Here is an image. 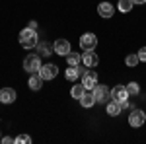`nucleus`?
Listing matches in <instances>:
<instances>
[{
	"instance_id": "a211bd4d",
	"label": "nucleus",
	"mask_w": 146,
	"mask_h": 144,
	"mask_svg": "<svg viewBox=\"0 0 146 144\" xmlns=\"http://www.w3.org/2000/svg\"><path fill=\"white\" fill-rule=\"evenodd\" d=\"M37 51H39V56H49L55 49L51 43H37Z\"/></svg>"
},
{
	"instance_id": "412c9836",
	"label": "nucleus",
	"mask_w": 146,
	"mask_h": 144,
	"mask_svg": "<svg viewBox=\"0 0 146 144\" xmlns=\"http://www.w3.org/2000/svg\"><path fill=\"white\" fill-rule=\"evenodd\" d=\"M125 88H127V92H129V96H138V94H140V86H138L136 82H131V84H127Z\"/></svg>"
},
{
	"instance_id": "a878e982",
	"label": "nucleus",
	"mask_w": 146,
	"mask_h": 144,
	"mask_svg": "<svg viewBox=\"0 0 146 144\" xmlns=\"http://www.w3.org/2000/svg\"><path fill=\"white\" fill-rule=\"evenodd\" d=\"M2 142H4V144H10V142H14V138H10V136H4V138H2Z\"/></svg>"
},
{
	"instance_id": "bb28decb",
	"label": "nucleus",
	"mask_w": 146,
	"mask_h": 144,
	"mask_svg": "<svg viewBox=\"0 0 146 144\" xmlns=\"http://www.w3.org/2000/svg\"><path fill=\"white\" fill-rule=\"evenodd\" d=\"M135 4H146V0H133Z\"/></svg>"
},
{
	"instance_id": "5701e85b",
	"label": "nucleus",
	"mask_w": 146,
	"mask_h": 144,
	"mask_svg": "<svg viewBox=\"0 0 146 144\" xmlns=\"http://www.w3.org/2000/svg\"><path fill=\"white\" fill-rule=\"evenodd\" d=\"M14 142H16V144H29V142H31V138H29L27 134H20V136L14 138Z\"/></svg>"
},
{
	"instance_id": "0eeeda50",
	"label": "nucleus",
	"mask_w": 146,
	"mask_h": 144,
	"mask_svg": "<svg viewBox=\"0 0 146 144\" xmlns=\"http://www.w3.org/2000/svg\"><path fill=\"white\" fill-rule=\"evenodd\" d=\"M53 49H55L56 55L66 56L70 53V41H66V39H56L55 43H53Z\"/></svg>"
},
{
	"instance_id": "f257e3e1",
	"label": "nucleus",
	"mask_w": 146,
	"mask_h": 144,
	"mask_svg": "<svg viewBox=\"0 0 146 144\" xmlns=\"http://www.w3.org/2000/svg\"><path fill=\"white\" fill-rule=\"evenodd\" d=\"M20 43H22L23 49H33V47H37V43H39V39H37V31L31 29V27L22 29V31H20Z\"/></svg>"
},
{
	"instance_id": "ddd939ff",
	"label": "nucleus",
	"mask_w": 146,
	"mask_h": 144,
	"mask_svg": "<svg viewBox=\"0 0 146 144\" xmlns=\"http://www.w3.org/2000/svg\"><path fill=\"white\" fill-rule=\"evenodd\" d=\"M113 12H115V6H113V4H109V2H100L98 14H100L101 18H111Z\"/></svg>"
},
{
	"instance_id": "7ed1b4c3",
	"label": "nucleus",
	"mask_w": 146,
	"mask_h": 144,
	"mask_svg": "<svg viewBox=\"0 0 146 144\" xmlns=\"http://www.w3.org/2000/svg\"><path fill=\"white\" fill-rule=\"evenodd\" d=\"M41 66H43V64H41V56L39 55H27L25 58H23V70L29 72V74L39 72Z\"/></svg>"
},
{
	"instance_id": "aec40b11",
	"label": "nucleus",
	"mask_w": 146,
	"mask_h": 144,
	"mask_svg": "<svg viewBox=\"0 0 146 144\" xmlns=\"http://www.w3.org/2000/svg\"><path fill=\"white\" fill-rule=\"evenodd\" d=\"M133 4H135L133 0H119V4H117V6H119V10L123 12V14H127V12H131Z\"/></svg>"
},
{
	"instance_id": "4468645a",
	"label": "nucleus",
	"mask_w": 146,
	"mask_h": 144,
	"mask_svg": "<svg viewBox=\"0 0 146 144\" xmlns=\"http://www.w3.org/2000/svg\"><path fill=\"white\" fill-rule=\"evenodd\" d=\"M29 88L33 90V92H37V90H41V86H43V78H41V74L39 72H33L31 76H29Z\"/></svg>"
},
{
	"instance_id": "1a4fd4ad",
	"label": "nucleus",
	"mask_w": 146,
	"mask_h": 144,
	"mask_svg": "<svg viewBox=\"0 0 146 144\" xmlns=\"http://www.w3.org/2000/svg\"><path fill=\"white\" fill-rule=\"evenodd\" d=\"M82 62H84V66L94 68V66H98V64H100V56L96 55L94 51H86V53L82 55Z\"/></svg>"
},
{
	"instance_id": "cd10ccee",
	"label": "nucleus",
	"mask_w": 146,
	"mask_h": 144,
	"mask_svg": "<svg viewBox=\"0 0 146 144\" xmlns=\"http://www.w3.org/2000/svg\"><path fill=\"white\" fill-rule=\"evenodd\" d=\"M0 140H2V138H0Z\"/></svg>"
},
{
	"instance_id": "dca6fc26",
	"label": "nucleus",
	"mask_w": 146,
	"mask_h": 144,
	"mask_svg": "<svg viewBox=\"0 0 146 144\" xmlns=\"http://www.w3.org/2000/svg\"><path fill=\"white\" fill-rule=\"evenodd\" d=\"M105 109H107V115H111V117H117V115L121 113V109H123V107H121V103H119V101L111 100L109 103H107V107H105Z\"/></svg>"
},
{
	"instance_id": "4be33fe9",
	"label": "nucleus",
	"mask_w": 146,
	"mask_h": 144,
	"mask_svg": "<svg viewBox=\"0 0 146 144\" xmlns=\"http://www.w3.org/2000/svg\"><path fill=\"white\" fill-rule=\"evenodd\" d=\"M140 60H138V55H129L127 58H125V64L127 66H136Z\"/></svg>"
},
{
	"instance_id": "f3484780",
	"label": "nucleus",
	"mask_w": 146,
	"mask_h": 144,
	"mask_svg": "<svg viewBox=\"0 0 146 144\" xmlns=\"http://www.w3.org/2000/svg\"><path fill=\"white\" fill-rule=\"evenodd\" d=\"M66 62H68V66H80V62H82V55L70 51V53L66 55Z\"/></svg>"
},
{
	"instance_id": "9d476101",
	"label": "nucleus",
	"mask_w": 146,
	"mask_h": 144,
	"mask_svg": "<svg viewBox=\"0 0 146 144\" xmlns=\"http://www.w3.org/2000/svg\"><path fill=\"white\" fill-rule=\"evenodd\" d=\"M111 100L119 101V103H123L125 100H129V92H127V88H125V86H115V88L111 90Z\"/></svg>"
},
{
	"instance_id": "39448f33",
	"label": "nucleus",
	"mask_w": 146,
	"mask_h": 144,
	"mask_svg": "<svg viewBox=\"0 0 146 144\" xmlns=\"http://www.w3.org/2000/svg\"><path fill=\"white\" fill-rule=\"evenodd\" d=\"M146 123V115H144V111H140V109H133L131 111V115H129V125L131 127H142Z\"/></svg>"
},
{
	"instance_id": "6e6552de",
	"label": "nucleus",
	"mask_w": 146,
	"mask_h": 144,
	"mask_svg": "<svg viewBox=\"0 0 146 144\" xmlns=\"http://www.w3.org/2000/svg\"><path fill=\"white\" fill-rule=\"evenodd\" d=\"M39 74H41L43 80H53L58 74V66L56 64H45V66L39 68Z\"/></svg>"
},
{
	"instance_id": "393cba45",
	"label": "nucleus",
	"mask_w": 146,
	"mask_h": 144,
	"mask_svg": "<svg viewBox=\"0 0 146 144\" xmlns=\"http://www.w3.org/2000/svg\"><path fill=\"white\" fill-rule=\"evenodd\" d=\"M27 27H31V29H35V31H37V22H35V20H31V22L27 23Z\"/></svg>"
},
{
	"instance_id": "6ab92c4d",
	"label": "nucleus",
	"mask_w": 146,
	"mask_h": 144,
	"mask_svg": "<svg viewBox=\"0 0 146 144\" xmlns=\"http://www.w3.org/2000/svg\"><path fill=\"white\" fill-rule=\"evenodd\" d=\"M84 92H86V88H84V86H82V84H76V86H74V88L70 90V96H72V98H74V100H80V98H82V96H84Z\"/></svg>"
},
{
	"instance_id": "f8f14e48",
	"label": "nucleus",
	"mask_w": 146,
	"mask_h": 144,
	"mask_svg": "<svg viewBox=\"0 0 146 144\" xmlns=\"http://www.w3.org/2000/svg\"><path fill=\"white\" fill-rule=\"evenodd\" d=\"M0 101H2V103H14V101H16V90L2 88L0 90Z\"/></svg>"
},
{
	"instance_id": "2eb2a0df",
	"label": "nucleus",
	"mask_w": 146,
	"mask_h": 144,
	"mask_svg": "<svg viewBox=\"0 0 146 144\" xmlns=\"http://www.w3.org/2000/svg\"><path fill=\"white\" fill-rule=\"evenodd\" d=\"M80 103H82V107H92V105H96V98H94V92H84V96L80 98Z\"/></svg>"
},
{
	"instance_id": "20e7f679",
	"label": "nucleus",
	"mask_w": 146,
	"mask_h": 144,
	"mask_svg": "<svg viewBox=\"0 0 146 144\" xmlns=\"http://www.w3.org/2000/svg\"><path fill=\"white\" fill-rule=\"evenodd\" d=\"M80 47H82L84 53H86V51H96V47H98V37L94 33H84L80 37Z\"/></svg>"
},
{
	"instance_id": "9b49d317",
	"label": "nucleus",
	"mask_w": 146,
	"mask_h": 144,
	"mask_svg": "<svg viewBox=\"0 0 146 144\" xmlns=\"http://www.w3.org/2000/svg\"><path fill=\"white\" fill-rule=\"evenodd\" d=\"M84 72H86V70H84L82 66H68L64 76H66L68 82H76L78 78H82V74H84Z\"/></svg>"
},
{
	"instance_id": "f03ea898",
	"label": "nucleus",
	"mask_w": 146,
	"mask_h": 144,
	"mask_svg": "<svg viewBox=\"0 0 146 144\" xmlns=\"http://www.w3.org/2000/svg\"><path fill=\"white\" fill-rule=\"evenodd\" d=\"M92 92H94L96 103H105V105H107V103L111 101V90L107 88V86H103V84H98Z\"/></svg>"
},
{
	"instance_id": "423d86ee",
	"label": "nucleus",
	"mask_w": 146,
	"mask_h": 144,
	"mask_svg": "<svg viewBox=\"0 0 146 144\" xmlns=\"http://www.w3.org/2000/svg\"><path fill=\"white\" fill-rule=\"evenodd\" d=\"M82 86L86 90H94L98 86V74H96L94 70H86V72L82 74Z\"/></svg>"
},
{
	"instance_id": "b1692460",
	"label": "nucleus",
	"mask_w": 146,
	"mask_h": 144,
	"mask_svg": "<svg viewBox=\"0 0 146 144\" xmlns=\"http://www.w3.org/2000/svg\"><path fill=\"white\" fill-rule=\"evenodd\" d=\"M136 55H138V60H140V62H146V47H142Z\"/></svg>"
}]
</instances>
